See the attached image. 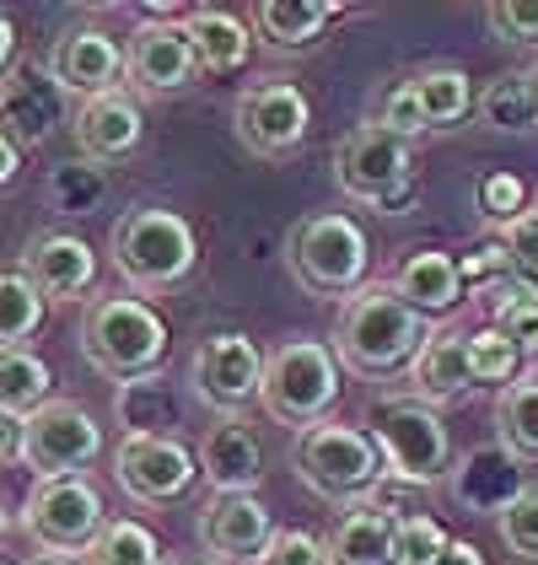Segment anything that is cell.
Wrapping results in <instances>:
<instances>
[{
    "label": "cell",
    "mask_w": 538,
    "mask_h": 565,
    "mask_svg": "<svg viewBox=\"0 0 538 565\" xmlns=\"http://www.w3.org/2000/svg\"><path fill=\"white\" fill-rule=\"evenodd\" d=\"M431 329L437 323H426L415 307H404L394 286H361L334 323V361H340V372H356L366 383H388L415 366Z\"/></svg>",
    "instance_id": "6da1fadb"
},
{
    "label": "cell",
    "mask_w": 538,
    "mask_h": 565,
    "mask_svg": "<svg viewBox=\"0 0 538 565\" xmlns=\"http://www.w3.org/2000/svg\"><path fill=\"white\" fill-rule=\"evenodd\" d=\"M82 355L108 383L157 377L168 361V323L140 297H92L82 312Z\"/></svg>",
    "instance_id": "7a4b0ae2"
},
{
    "label": "cell",
    "mask_w": 538,
    "mask_h": 565,
    "mask_svg": "<svg viewBox=\"0 0 538 565\" xmlns=\"http://www.w3.org/2000/svg\"><path fill=\"white\" fill-rule=\"evenodd\" d=\"M345 388V372L334 361L329 340H280L265 355V383H259V404L275 426H291V431H313L334 415Z\"/></svg>",
    "instance_id": "3957f363"
},
{
    "label": "cell",
    "mask_w": 538,
    "mask_h": 565,
    "mask_svg": "<svg viewBox=\"0 0 538 565\" xmlns=\"http://www.w3.org/2000/svg\"><path fill=\"white\" fill-rule=\"evenodd\" d=\"M286 264H291V275H297L302 291H313V297H345L351 302L361 286H366V269H372V237L345 211H318V216H302L291 226Z\"/></svg>",
    "instance_id": "277c9868"
},
{
    "label": "cell",
    "mask_w": 538,
    "mask_h": 565,
    "mask_svg": "<svg viewBox=\"0 0 538 565\" xmlns=\"http://www.w3.org/2000/svg\"><path fill=\"white\" fill-rule=\"evenodd\" d=\"M200 264V237L179 211L140 205L114 226V269L130 291H173Z\"/></svg>",
    "instance_id": "5b68a950"
},
{
    "label": "cell",
    "mask_w": 538,
    "mask_h": 565,
    "mask_svg": "<svg viewBox=\"0 0 538 565\" xmlns=\"http://www.w3.org/2000/svg\"><path fill=\"white\" fill-rule=\"evenodd\" d=\"M291 458H297L302 484H308L313 495H323V501H334V507H361V501L377 495V484L388 479L377 441H372V431H361V426L323 420V426L297 436V452H291Z\"/></svg>",
    "instance_id": "8992f818"
},
{
    "label": "cell",
    "mask_w": 538,
    "mask_h": 565,
    "mask_svg": "<svg viewBox=\"0 0 538 565\" xmlns=\"http://www.w3.org/2000/svg\"><path fill=\"white\" fill-rule=\"evenodd\" d=\"M334 178H340L345 200L383 211V216H399L415 200V151L399 135L377 130V125H356L334 151Z\"/></svg>",
    "instance_id": "52a82bcc"
},
{
    "label": "cell",
    "mask_w": 538,
    "mask_h": 565,
    "mask_svg": "<svg viewBox=\"0 0 538 565\" xmlns=\"http://www.w3.org/2000/svg\"><path fill=\"white\" fill-rule=\"evenodd\" d=\"M372 441L383 452V469L399 484H442L452 475L448 426L420 398H383L372 409Z\"/></svg>",
    "instance_id": "ba28073f"
},
{
    "label": "cell",
    "mask_w": 538,
    "mask_h": 565,
    "mask_svg": "<svg viewBox=\"0 0 538 565\" xmlns=\"http://www.w3.org/2000/svg\"><path fill=\"white\" fill-rule=\"evenodd\" d=\"M108 522V507L97 495V484L87 475H54L39 479L17 512V527L49 550V555H87L92 539L103 533Z\"/></svg>",
    "instance_id": "9c48e42d"
},
{
    "label": "cell",
    "mask_w": 538,
    "mask_h": 565,
    "mask_svg": "<svg viewBox=\"0 0 538 565\" xmlns=\"http://www.w3.org/2000/svg\"><path fill=\"white\" fill-rule=\"evenodd\" d=\"M103 458V420L76 398H44L33 415H22V463L39 479L87 475Z\"/></svg>",
    "instance_id": "30bf717a"
},
{
    "label": "cell",
    "mask_w": 538,
    "mask_h": 565,
    "mask_svg": "<svg viewBox=\"0 0 538 565\" xmlns=\"http://www.w3.org/2000/svg\"><path fill=\"white\" fill-rule=\"evenodd\" d=\"M259 383H265V350L248 334H211L194 350L189 388L205 409H216V420H243V409L259 404Z\"/></svg>",
    "instance_id": "8fae6325"
},
{
    "label": "cell",
    "mask_w": 538,
    "mask_h": 565,
    "mask_svg": "<svg viewBox=\"0 0 538 565\" xmlns=\"http://www.w3.org/2000/svg\"><path fill=\"white\" fill-rule=\"evenodd\" d=\"M114 479L140 507H179L183 495L200 484V458L179 436H119Z\"/></svg>",
    "instance_id": "7c38bea8"
},
{
    "label": "cell",
    "mask_w": 538,
    "mask_h": 565,
    "mask_svg": "<svg viewBox=\"0 0 538 565\" xmlns=\"http://www.w3.org/2000/svg\"><path fill=\"white\" fill-rule=\"evenodd\" d=\"M313 125V108H308V92L297 82H259L232 103V130L237 140L254 151V157H291Z\"/></svg>",
    "instance_id": "4fadbf2b"
},
{
    "label": "cell",
    "mask_w": 538,
    "mask_h": 565,
    "mask_svg": "<svg viewBox=\"0 0 538 565\" xmlns=\"http://www.w3.org/2000/svg\"><path fill=\"white\" fill-rule=\"evenodd\" d=\"M125 76H130L134 97H173V92L194 87L200 82V60L189 49L183 22L146 17L130 33V49H125Z\"/></svg>",
    "instance_id": "5bb4252c"
},
{
    "label": "cell",
    "mask_w": 538,
    "mask_h": 565,
    "mask_svg": "<svg viewBox=\"0 0 538 565\" xmlns=\"http://www.w3.org/2000/svg\"><path fill=\"white\" fill-rule=\"evenodd\" d=\"M60 125H65V92H60V82L49 76V65L17 60L0 76V135L17 151H33Z\"/></svg>",
    "instance_id": "9a60e30c"
},
{
    "label": "cell",
    "mask_w": 538,
    "mask_h": 565,
    "mask_svg": "<svg viewBox=\"0 0 538 565\" xmlns=\"http://www.w3.org/2000/svg\"><path fill=\"white\" fill-rule=\"evenodd\" d=\"M194 533H200V550L222 565H254L265 555L269 533H275V518L259 495H211L194 518Z\"/></svg>",
    "instance_id": "2e32d148"
},
{
    "label": "cell",
    "mask_w": 538,
    "mask_h": 565,
    "mask_svg": "<svg viewBox=\"0 0 538 565\" xmlns=\"http://www.w3.org/2000/svg\"><path fill=\"white\" fill-rule=\"evenodd\" d=\"M76 146H82V162L92 168H108V162H125L134 157L140 135H146V114H140V97L130 87H114L103 97H87L71 119Z\"/></svg>",
    "instance_id": "e0dca14e"
},
{
    "label": "cell",
    "mask_w": 538,
    "mask_h": 565,
    "mask_svg": "<svg viewBox=\"0 0 538 565\" xmlns=\"http://www.w3.org/2000/svg\"><path fill=\"white\" fill-rule=\"evenodd\" d=\"M49 76L60 82L65 97H82V103L103 97L125 76V49L114 44L108 28H71V33H60V44L49 54Z\"/></svg>",
    "instance_id": "ac0fdd59"
},
{
    "label": "cell",
    "mask_w": 538,
    "mask_h": 565,
    "mask_svg": "<svg viewBox=\"0 0 538 565\" xmlns=\"http://www.w3.org/2000/svg\"><path fill=\"white\" fill-rule=\"evenodd\" d=\"M200 479L211 484V495H259L265 484V441L248 420H216L200 441Z\"/></svg>",
    "instance_id": "d6986e66"
},
{
    "label": "cell",
    "mask_w": 538,
    "mask_h": 565,
    "mask_svg": "<svg viewBox=\"0 0 538 565\" xmlns=\"http://www.w3.org/2000/svg\"><path fill=\"white\" fill-rule=\"evenodd\" d=\"M22 275L39 286L44 302H76L97 280V254L76 232H39L22 254Z\"/></svg>",
    "instance_id": "ffe728a7"
},
{
    "label": "cell",
    "mask_w": 538,
    "mask_h": 565,
    "mask_svg": "<svg viewBox=\"0 0 538 565\" xmlns=\"http://www.w3.org/2000/svg\"><path fill=\"white\" fill-rule=\"evenodd\" d=\"M409 383L420 404H458L463 393L474 388V372H469V334L463 329H431V340L420 345L415 366H409Z\"/></svg>",
    "instance_id": "44dd1931"
},
{
    "label": "cell",
    "mask_w": 538,
    "mask_h": 565,
    "mask_svg": "<svg viewBox=\"0 0 538 565\" xmlns=\"http://www.w3.org/2000/svg\"><path fill=\"white\" fill-rule=\"evenodd\" d=\"M388 286H394V297H399L404 307H415L426 323H431V318H448L452 307L469 297V291H463V275H458V259L442 254V248H420V254H409Z\"/></svg>",
    "instance_id": "7402d4cb"
},
{
    "label": "cell",
    "mask_w": 538,
    "mask_h": 565,
    "mask_svg": "<svg viewBox=\"0 0 538 565\" xmlns=\"http://www.w3.org/2000/svg\"><path fill=\"white\" fill-rule=\"evenodd\" d=\"M183 33H189V49L200 60V76H232L248 65L254 54V33L237 11H222V6H200L183 17Z\"/></svg>",
    "instance_id": "603a6c76"
},
{
    "label": "cell",
    "mask_w": 538,
    "mask_h": 565,
    "mask_svg": "<svg viewBox=\"0 0 538 565\" xmlns=\"http://www.w3.org/2000/svg\"><path fill=\"white\" fill-rule=\"evenodd\" d=\"M179 420H183V393L162 372L114 388V426L125 436H173Z\"/></svg>",
    "instance_id": "cb8c5ba5"
},
{
    "label": "cell",
    "mask_w": 538,
    "mask_h": 565,
    "mask_svg": "<svg viewBox=\"0 0 538 565\" xmlns=\"http://www.w3.org/2000/svg\"><path fill=\"white\" fill-rule=\"evenodd\" d=\"M452 490H458L463 507H480V512H495V518H501V512L523 495V469H517L512 452L480 447V452L463 458V469H452Z\"/></svg>",
    "instance_id": "d4e9b609"
},
{
    "label": "cell",
    "mask_w": 538,
    "mask_h": 565,
    "mask_svg": "<svg viewBox=\"0 0 538 565\" xmlns=\"http://www.w3.org/2000/svg\"><path fill=\"white\" fill-rule=\"evenodd\" d=\"M323 555L329 565H394V512H383L377 501L351 507L329 533Z\"/></svg>",
    "instance_id": "484cf974"
},
{
    "label": "cell",
    "mask_w": 538,
    "mask_h": 565,
    "mask_svg": "<svg viewBox=\"0 0 538 565\" xmlns=\"http://www.w3.org/2000/svg\"><path fill=\"white\" fill-rule=\"evenodd\" d=\"M334 17H345V6H329V0H259V6H254L259 39H265L269 49H280V54L313 49Z\"/></svg>",
    "instance_id": "4316f807"
},
{
    "label": "cell",
    "mask_w": 538,
    "mask_h": 565,
    "mask_svg": "<svg viewBox=\"0 0 538 565\" xmlns=\"http://www.w3.org/2000/svg\"><path fill=\"white\" fill-rule=\"evenodd\" d=\"M409 87L426 114V130H458L474 114V82L458 65H426L420 76H409Z\"/></svg>",
    "instance_id": "83f0119b"
},
{
    "label": "cell",
    "mask_w": 538,
    "mask_h": 565,
    "mask_svg": "<svg viewBox=\"0 0 538 565\" xmlns=\"http://www.w3.org/2000/svg\"><path fill=\"white\" fill-rule=\"evenodd\" d=\"M485 297H491V329H501L512 345L523 350V361L538 355V291L534 286H523L517 275H506V280L485 286Z\"/></svg>",
    "instance_id": "f1b7e54d"
},
{
    "label": "cell",
    "mask_w": 538,
    "mask_h": 565,
    "mask_svg": "<svg viewBox=\"0 0 538 565\" xmlns=\"http://www.w3.org/2000/svg\"><path fill=\"white\" fill-rule=\"evenodd\" d=\"M495 431H501V452H512L517 463H538V377L501 388Z\"/></svg>",
    "instance_id": "f546056e"
},
{
    "label": "cell",
    "mask_w": 538,
    "mask_h": 565,
    "mask_svg": "<svg viewBox=\"0 0 538 565\" xmlns=\"http://www.w3.org/2000/svg\"><path fill=\"white\" fill-rule=\"evenodd\" d=\"M44 398H54V372L33 345L0 350V404L17 415H33Z\"/></svg>",
    "instance_id": "4dcf8cb0"
},
{
    "label": "cell",
    "mask_w": 538,
    "mask_h": 565,
    "mask_svg": "<svg viewBox=\"0 0 538 565\" xmlns=\"http://www.w3.org/2000/svg\"><path fill=\"white\" fill-rule=\"evenodd\" d=\"M49 323V302L22 269H0V350L28 345Z\"/></svg>",
    "instance_id": "1f68e13d"
},
{
    "label": "cell",
    "mask_w": 538,
    "mask_h": 565,
    "mask_svg": "<svg viewBox=\"0 0 538 565\" xmlns=\"http://www.w3.org/2000/svg\"><path fill=\"white\" fill-rule=\"evenodd\" d=\"M87 565H162V539L134 518H108L92 539Z\"/></svg>",
    "instance_id": "d6a6232c"
},
{
    "label": "cell",
    "mask_w": 538,
    "mask_h": 565,
    "mask_svg": "<svg viewBox=\"0 0 538 565\" xmlns=\"http://www.w3.org/2000/svg\"><path fill=\"white\" fill-rule=\"evenodd\" d=\"M474 114L501 135H523L534 130V97H528V82H523V71H512V76H495L491 87L474 97Z\"/></svg>",
    "instance_id": "836d02e7"
},
{
    "label": "cell",
    "mask_w": 538,
    "mask_h": 565,
    "mask_svg": "<svg viewBox=\"0 0 538 565\" xmlns=\"http://www.w3.org/2000/svg\"><path fill=\"white\" fill-rule=\"evenodd\" d=\"M469 372H474V388L491 383V388H512L517 372H523V350L512 345L501 329H474L469 334Z\"/></svg>",
    "instance_id": "e575fe53"
},
{
    "label": "cell",
    "mask_w": 538,
    "mask_h": 565,
    "mask_svg": "<svg viewBox=\"0 0 538 565\" xmlns=\"http://www.w3.org/2000/svg\"><path fill=\"white\" fill-rule=\"evenodd\" d=\"M103 189H108V173L82 162V157H76V162H60V168L49 173V200H54L60 216H92L97 200H103Z\"/></svg>",
    "instance_id": "d590c367"
},
{
    "label": "cell",
    "mask_w": 538,
    "mask_h": 565,
    "mask_svg": "<svg viewBox=\"0 0 538 565\" xmlns=\"http://www.w3.org/2000/svg\"><path fill=\"white\" fill-rule=\"evenodd\" d=\"M448 527L426 512L415 518H394V565H437L448 555Z\"/></svg>",
    "instance_id": "8d00e7d4"
},
{
    "label": "cell",
    "mask_w": 538,
    "mask_h": 565,
    "mask_svg": "<svg viewBox=\"0 0 538 565\" xmlns=\"http://www.w3.org/2000/svg\"><path fill=\"white\" fill-rule=\"evenodd\" d=\"M474 200H480V216L506 232L512 221L528 211V183H523L517 173H485V178H480V194H474Z\"/></svg>",
    "instance_id": "74e56055"
},
{
    "label": "cell",
    "mask_w": 538,
    "mask_h": 565,
    "mask_svg": "<svg viewBox=\"0 0 538 565\" xmlns=\"http://www.w3.org/2000/svg\"><path fill=\"white\" fill-rule=\"evenodd\" d=\"M495 527H501V539H506L512 555L538 561V484H523V495L495 518Z\"/></svg>",
    "instance_id": "f35d334b"
},
{
    "label": "cell",
    "mask_w": 538,
    "mask_h": 565,
    "mask_svg": "<svg viewBox=\"0 0 538 565\" xmlns=\"http://www.w3.org/2000/svg\"><path fill=\"white\" fill-rule=\"evenodd\" d=\"M366 125L399 135V140L426 135V114H420V103H415V87H409V82H394V87L377 97V108H372V119H366Z\"/></svg>",
    "instance_id": "ab89813d"
},
{
    "label": "cell",
    "mask_w": 538,
    "mask_h": 565,
    "mask_svg": "<svg viewBox=\"0 0 538 565\" xmlns=\"http://www.w3.org/2000/svg\"><path fill=\"white\" fill-rule=\"evenodd\" d=\"M501 248H506L512 275L538 291V211H523V216L512 221V226L501 232Z\"/></svg>",
    "instance_id": "60d3db41"
},
{
    "label": "cell",
    "mask_w": 538,
    "mask_h": 565,
    "mask_svg": "<svg viewBox=\"0 0 538 565\" xmlns=\"http://www.w3.org/2000/svg\"><path fill=\"white\" fill-rule=\"evenodd\" d=\"M485 22L501 44H538V0H495L485 6Z\"/></svg>",
    "instance_id": "b9f144b4"
},
{
    "label": "cell",
    "mask_w": 538,
    "mask_h": 565,
    "mask_svg": "<svg viewBox=\"0 0 538 565\" xmlns=\"http://www.w3.org/2000/svg\"><path fill=\"white\" fill-rule=\"evenodd\" d=\"M254 565H329V555H323V544H318L313 533H302V527H275L265 555Z\"/></svg>",
    "instance_id": "7bdbcfd3"
},
{
    "label": "cell",
    "mask_w": 538,
    "mask_h": 565,
    "mask_svg": "<svg viewBox=\"0 0 538 565\" xmlns=\"http://www.w3.org/2000/svg\"><path fill=\"white\" fill-rule=\"evenodd\" d=\"M11 458H22V415L0 404V463H11Z\"/></svg>",
    "instance_id": "ee69618b"
},
{
    "label": "cell",
    "mask_w": 538,
    "mask_h": 565,
    "mask_svg": "<svg viewBox=\"0 0 538 565\" xmlns=\"http://www.w3.org/2000/svg\"><path fill=\"white\" fill-rule=\"evenodd\" d=\"M17 178H22V151L0 135V194H6V189H17Z\"/></svg>",
    "instance_id": "f6af8a7d"
},
{
    "label": "cell",
    "mask_w": 538,
    "mask_h": 565,
    "mask_svg": "<svg viewBox=\"0 0 538 565\" xmlns=\"http://www.w3.org/2000/svg\"><path fill=\"white\" fill-rule=\"evenodd\" d=\"M437 565H485V555H480L474 544H463V539H452V544H448V555H442V561H437Z\"/></svg>",
    "instance_id": "bcb514c9"
},
{
    "label": "cell",
    "mask_w": 538,
    "mask_h": 565,
    "mask_svg": "<svg viewBox=\"0 0 538 565\" xmlns=\"http://www.w3.org/2000/svg\"><path fill=\"white\" fill-rule=\"evenodd\" d=\"M17 65V28H11V17H0V76Z\"/></svg>",
    "instance_id": "7dc6e473"
},
{
    "label": "cell",
    "mask_w": 538,
    "mask_h": 565,
    "mask_svg": "<svg viewBox=\"0 0 538 565\" xmlns=\"http://www.w3.org/2000/svg\"><path fill=\"white\" fill-rule=\"evenodd\" d=\"M28 565H87V561H82V555H49V550H39Z\"/></svg>",
    "instance_id": "c3c4849f"
},
{
    "label": "cell",
    "mask_w": 538,
    "mask_h": 565,
    "mask_svg": "<svg viewBox=\"0 0 538 565\" xmlns=\"http://www.w3.org/2000/svg\"><path fill=\"white\" fill-rule=\"evenodd\" d=\"M11 527H17V512H11V501H6V495H0V544H6V539H11Z\"/></svg>",
    "instance_id": "681fc988"
},
{
    "label": "cell",
    "mask_w": 538,
    "mask_h": 565,
    "mask_svg": "<svg viewBox=\"0 0 538 565\" xmlns=\"http://www.w3.org/2000/svg\"><path fill=\"white\" fill-rule=\"evenodd\" d=\"M523 82H528V97H534V119H538V65H534V71H523Z\"/></svg>",
    "instance_id": "f907efd6"
},
{
    "label": "cell",
    "mask_w": 538,
    "mask_h": 565,
    "mask_svg": "<svg viewBox=\"0 0 538 565\" xmlns=\"http://www.w3.org/2000/svg\"><path fill=\"white\" fill-rule=\"evenodd\" d=\"M162 565H200V561H162Z\"/></svg>",
    "instance_id": "816d5d0a"
},
{
    "label": "cell",
    "mask_w": 538,
    "mask_h": 565,
    "mask_svg": "<svg viewBox=\"0 0 538 565\" xmlns=\"http://www.w3.org/2000/svg\"><path fill=\"white\" fill-rule=\"evenodd\" d=\"M0 565H6V561H0Z\"/></svg>",
    "instance_id": "f5cc1de1"
}]
</instances>
